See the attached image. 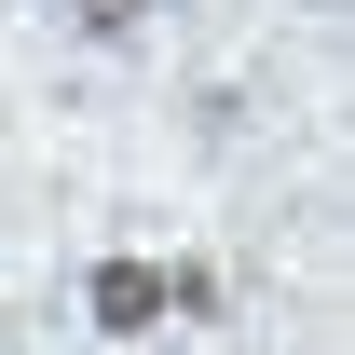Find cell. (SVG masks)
I'll return each instance as SVG.
<instances>
[{
	"mask_svg": "<svg viewBox=\"0 0 355 355\" xmlns=\"http://www.w3.org/2000/svg\"><path fill=\"white\" fill-rule=\"evenodd\" d=\"M83 314H96V342H150V328H164V260H96Z\"/></svg>",
	"mask_w": 355,
	"mask_h": 355,
	"instance_id": "1",
	"label": "cell"
},
{
	"mask_svg": "<svg viewBox=\"0 0 355 355\" xmlns=\"http://www.w3.org/2000/svg\"><path fill=\"white\" fill-rule=\"evenodd\" d=\"M55 14H69V28H96V42H123V28H137V0H55Z\"/></svg>",
	"mask_w": 355,
	"mask_h": 355,
	"instance_id": "2",
	"label": "cell"
}]
</instances>
